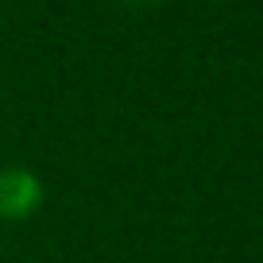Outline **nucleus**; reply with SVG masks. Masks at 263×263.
Segmentation results:
<instances>
[{"label": "nucleus", "instance_id": "nucleus-2", "mask_svg": "<svg viewBox=\"0 0 263 263\" xmlns=\"http://www.w3.org/2000/svg\"><path fill=\"white\" fill-rule=\"evenodd\" d=\"M124 4H155V0H124Z\"/></svg>", "mask_w": 263, "mask_h": 263}, {"label": "nucleus", "instance_id": "nucleus-1", "mask_svg": "<svg viewBox=\"0 0 263 263\" xmlns=\"http://www.w3.org/2000/svg\"><path fill=\"white\" fill-rule=\"evenodd\" d=\"M43 205V178L27 166L0 171V221H27Z\"/></svg>", "mask_w": 263, "mask_h": 263}]
</instances>
